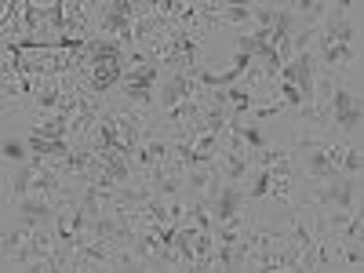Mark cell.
Masks as SVG:
<instances>
[{
	"label": "cell",
	"mask_w": 364,
	"mask_h": 273,
	"mask_svg": "<svg viewBox=\"0 0 364 273\" xmlns=\"http://www.w3.org/2000/svg\"><path fill=\"white\" fill-rule=\"evenodd\" d=\"M321 212H332V208H343V212H354L357 208V190H354V179H335V182H317L314 193H310Z\"/></svg>",
	"instance_id": "1"
},
{
	"label": "cell",
	"mask_w": 364,
	"mask_h": 273,
	"mask_svg": "<svg viewBox=\"0 0 364 273\" xmlns=\"http://www.w3.org/2000/svg\"><path fill=\"white\" fill-rule=\"evenodd\" d=\"M244 201H248V193H244L237 182H226L223 190L215 193V223H226V219H233V215H241L244 212Z\"/></svg>",
	"instance_id": "2"
},
{
	"label": "cell",
	"mask_w": 364,
	"mask_h": 273,
	"mask_svg": "<svg viewBox=\"0 0 364 273\" xmlns=\"http://www.w3.org/2000/svg\"><path fill=\"white\" fill-rule=\"evenodd\" d=\"M15 208H19V223H26V226H41L44 219H55V212H59V204L48 197H22V201H15Z\"/></svg>",
	"instance_id": "3"
},
{
	"label": "cell",
	"mask_w": 364,
	"mask_h": 273,
	"mask_svg": "<svg viewBox=\"0 0 364 273\" xmlns=\"http://www.w3.org/2000/svg\"><path fill=\"white\" fill-rule=\"evenodd\" d=\"M219 175H223V172L215 168V161H212V164H197V168H193V172L186 175V186H190V190H197L201 197L212 201L215 193H219Z\"/></svg>",
	"instance_id": "4"
},
{
	"label": "cell",
	"mask_w": 364,
	"mask_h": 273,
	"mask_svg": "<svg viewBox=\"0 0 364 273\" xmlns=\"http://www.w3.org/2000/svg\"><path fill=\"white\" fill-rule=\"evenodd\" d=\"M161 81V66H146V70H132L124 73L121 88H135V91H153V84Z\"/></svg>",
	"instance_id": "5"
},
{
	"label": "cell",
	"mask_w": 364,
	"mask_h": 273,
	"mask_svg": "<svg viewBox=\"0 0 364 273\" xmlns=\"http://www.w3.org/2000/svg\"><path fill=\"white\" fill-rule=\"evenodd\" d=\"M244 175H248V157H244V153L223 150V179H226V182H237V186H241Z\"/></svg>",
	"instance_id": "6"
},
{
	"label": "cell",
	"mask_w": 364,
	"mask_h": 273,
	"mask_svg": "<svg viewBox=\"0 0 364 273\" xmlns=\"http://www.w3.org/2000/svg\"><path fill=\"white\" fill-rule=\"evenodd\" d=\"M33 175H37V168H33V164H19V168H15V179H11V197H15V201L30 197V190H33Z\"/></svg>",
	"instance_id": "7"
},
{
	"label": "cell",
	"mask_w": 364,
	"mask_h": 273,
	"mask_svg": "<svg viewBox=\"0 0 364 273\" xmlns=\"http://www.w3.org/2000/svg\"><path fill=\"white\" fill-rule=\"evenodd\" d=\"M339 172L343 175H361V146H354V142H346V150H343V161H339Z\"/></svg>",
	"instance_id": "8"
},
{
	"label": "cell",
	"mask_w": 364,
	"mask_h": 273,
	"mask_svg": "<svg viewBox=\"0 0 364 273\" xmlns=\"http://www.w3.org/2000/svg\"><path fill=\"white\" fill-rule=\"evenodd\" d=\"M255 15H252V8L248 4H226V15H223V26H248Z\"/></svg>",
	"instance_id": "9"
},
{
	"label": "cell",
	"mask_w": 364,
	"mask_h": 273,
	"mask_svg": "<svg viewBox=\"0 0 364 273\" xmlns=\"http://www.w3.org/2000/svg\"><path fill=\"white\" fill-rule=\"evenodd\" d=\"M182 186H186V179H182V175H164V179L157 182V186H153V193L168 201V197H179Z\"/></svg>",
	"instance_id": "10"
},
{
	"label": "cell",
	"mask_w": 364,
	"mask_h": 273,
	"mask_svg": "<svg viewBox=\"0 0 364 273\" xmlns=\"http://www.w3.org/2000/svg\"><path fill=\"white\" fill-rule=\"evenodd\" d=\"M266 197H270V201H277V204H288V201H292V179L273 175V186H270Z\"/></svg>",
	"instance_id": "11"
},
{
	"label": "cell",
	"mask_w": 364,
	"mask_h": 273,
	"mask_svg": "<svg viewBox=\"0 0 364 273\" xmlns=\"http://www.w3.org/2000/svg\"><path fill=\"white\" fill-rule=\"evenodd\" d=\"M241 139H244V150H263L266 146V139L255 124H241Z\"/></svg>",
	"instance_id": "12"
},
{
	"label": "cell",
	"mask_w": 364,
	"mask_h": 273,
	"mask_svg": "<svg viewBox=\"0 0 364 273\" xmlns=\"http://www.w3.org/2000/svg\"><path fill=\"white\" fill-rule=\"evenodd\" d=\"M270 186H273V172H270V168H263V172H259V175H255V186H252V193H248V197H255V201H263V197H266V193H270Z\"/></svg>",
	"instance_id": "13"
},
{
	"label": "cell",
	"mask_w": 364,
	"mask_h": 273,
	"mask_svg": "<svg viewBox=\"0 0 364 273\" xmlns=\"http://www.w3.org/2000/svg\"><path fill=\"white\" fill-rule=\"evenodd\" d=\"M284 161H292L288 150H263V153H259V168H277Z\"/></svg>",
	"instance_id": "14"
},
{
	"label": "cell",
	"mask_w": 364,
	"mask_h": 273,
	"mask_svg": "<svg viewBox=\"0 0 364 273\" xmlns=\"http://www.w3.org/2000/svg\"><path fill=\"white\" fill-rule=\"evenodd\" d=\"M22 146H19V142H4V157H11V161H22Z\"/></svg>",
	"instance_id": "15"
}]
</instances>
